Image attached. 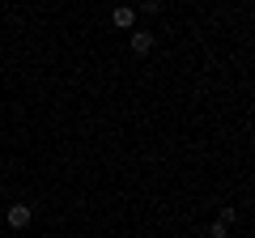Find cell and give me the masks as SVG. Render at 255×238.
<instances>
[{"mask_svg": "<svg viewBox=\"0 0 255 238\" xmlns=\"http://www.w3.org/2000/svg\"><path fill=\"white\" fill-rule=\"evenodd\" d=\"M4 221H9V230H26L30 221H34V209H30V204H9Z\"/></svg>", "mask_w": 255, "mask_h": 238, "instance_id": "6da1fadb", "label": "cell"}, {"mask_svg": "<svg viewBox=\"0 0 255 238\" xmlns=\"http://www.w3.org/2000/svg\"><path fill=\"white\" fill-rule=\"evenodd\" d=\"M153 43H157L153 30H132V38H128V47H132L136 55H149V51H153Z\"/></svg>", "mask_w": 255, "mask_h": 238, "instance_id": "7a4b0ae2", "label": "cell"}, {"mask_svg": "<svg viewBox=\"0 0 255 238\" xmlns=\"http://www.w3.org/2000/svg\"><path fill=\"white\" fill-rule=\"evenodd\" d=\"M111 21H115L119 30H132V26H136V9H132V4H119V9L111 13Z\"/></svg>", "mask_w": 255, "mask_h": 238, "instance_id": "3957f363", "label": "cell"}, {"mask_svg": "<svg viewBox=\"0 0 255 238\" xmlns=\"http://www.w3.org/2000/svg\"><path fill=\"white\" fill-rule=\"evenodd\" d=\"M234 221H238V209H234V204H226V209L217 213V226H226V230H230Z\"/></svg>", "mask_w": 255, "mask_h": 238, "instance_id": "277c9868", "label": "cell"}, {"mask_svg": "<svg viewBox=\"0 0 255 238\" xmlns=\"http://www.w3.org/2000/svg\"><path fill=\"white\" fill-rule=\"evenodd\" d=\"M204 238H230V230H226V226H217V221H213V226H209V234H204Z\"/></svg>", "mask_w": 255, "mask_h": 238, "instance_id": "5b68a950", "label": "cell"}, {"mask_svg": "<svg viewBox=\"0 0 255 238\" xmlns=\"http://www.w3.org/2000/svg\"><path fill=\"white\" fill-rule=\"evenodd\" d=\"M0 196H4V183H0Z\"/></svg>", "mask_w": 255, "mask_h": 238, "instance_id": "8992f818", "label": "cell"}]
</instances>
